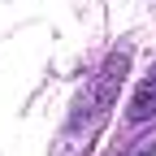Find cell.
<instances>
[{"mask_svg":"<svg viewBox=\"0 0 156 156\" xmlns=\"http://www.w3.org/2000/svg\"><path fill=\"white\" fill-rule=\"evenodd\" d=\"M126 65H130V56L126 52H113L108 61L100 65V74L91 78V87L78 95V104H74V117H91V130L104 122V113H108V104L117 100V87H122V74H126Z\"/></svg>","mask_w":156,"mask_h":156,"instance_id":"obj_1","label":"cell"},{"mask_svg":"<svg viewBox=\"0 0 156 156\" xmlns=\"http://www.w3.org/2000/svg\"><path fill=\"white\" fill-rule=\"evenodd\" d=\"M147 117H156V65H152V74L139 83V91L130 100V122H147Z\"/></svg>","mask_w":156,"mask_h":156,"instance_id":"obj_2","label":"cell"}]
</instances>
